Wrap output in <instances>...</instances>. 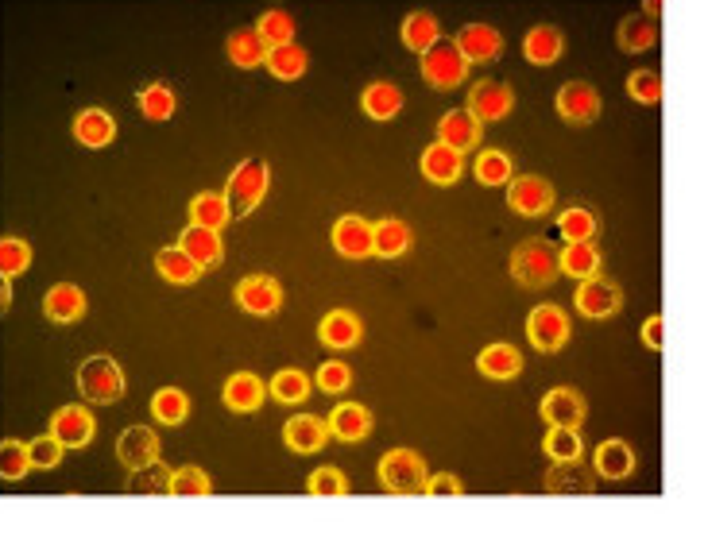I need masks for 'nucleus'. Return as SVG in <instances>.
<instances>
[{
	"instance_id": "21",
	"label": "nucleus",
	"mask_w": 708,
	"mask_h": 541,
	"mask_svg": "<svg viewBox=\"0 0 708 541\" xmlns=\"http://www.w3.org/2000/svg\"><path fill=\"white\" fill-rule=\"evenodd\" d=\"M480 120L469 113V109H453V113H445L438 120V140L449 143V147H457V151H469L480 143Z\"/></svg>"
},
{
	"instance_id": "35",
	"label": "nucleus",
	"mask_w": 708,
	"mask_h": 541,
	"mask_svg": "<svg viewBox=\"0 0 708 541\" xmlns=\"http://www.w3.org/2000/svg\"><path fill=\"white\" fill-rule=\"evenodd\" d=\"M434 39H442V24H438V16H434V12L418 8V12H411V16L403 20V43H407L411 51L422 55Z\"/></svg>"
},
{
	"instance_id": "13",
	"label": "nucleus",
	"mask_w": 708,
	"mask_h": 541,
	"mask_svg": "<svg viewBox=\"0 0 708 541\" xmlns=\"http://www.w3.org/2000/svg\"><path fill=\"white\" fill-rule=\"evenodd\" d=\"M51 437L59 441L62 449H82L93 437V414L86 406H62L59 414L51 418Z\"/></svg>"
},
{
	"instance_id": "15",
	"label": "nucleus",
	"mask_w": 708,
	"mask_h": 541,
	"mask_svg": "<svg viewBox=\"0 0 708 541\" xmlns=\"http://www.w3.org/2000/svg\"><path fill=\"white\" fill-rule=\"evenodd\" d=\"M457 51L465 55V62H492V58H500L503 51V39L500 31L492 28V24H465V28L457 31Z\"/></svg>"
},
{
	"instance_id": "52",
	"label": "nucleus",
	"mask_w": 708,
	"mask_h": 541,
	"mask_svg": "<svg viewBox=\"0 0 708 541\" xmlns=\"http://www.w3.org/2000/svg\"><path fill=\"white\" fill-rule=\"evenodd\" d=\"M59 460H62V445L51 437V433H43V437L28 441V464L31 468H55Z\"/></svg>"
},
{
	"instance_id": "46",
	"label": "nucleus",
	"mask_w": 708,
	"mask_h": 541,
	"mask_svg": "<svg viewBox=\"0 0 708 541\" xmlns=\"http://www.w3.org/2000/svg\"><path fill=\"white\" fill-rule=\"evenodd\" d=\"M662 74H654V70H635V74H627V97H635L639 105H658L662 101Z\"/></svg>"
},
{
	"instance_id": "54",
	"label": "nucleus",
	"mask_w": 708,
	"mask_h": 541,
	"mask_svg": "<svg viewBox=\"0 0 708 541\" xmlns=\"http://www.w3.org/2000/svg\"><path fill=\"white\" fill-rule=\"evenodd\" d=\"M426 495H461V480L457 476H449V472H442V476H426V487H422Z\"/></svg>"
},
{
	"instance_id": "41",
	"label": "nucleus",
	"mask_w": 708,
	"mask_h": 541,
	"mask_svg": "<svg viewBox=\"0 0 708 541\" xmlns=\"http://www.w3.org/2000/svg\"><path fill=\"white\" fill-rule=\"evenodd\" d=\"M472 174H476L480 186H503V182H511V159H507L503 151H496V147H492V151H480Z\"/></svg>"
},
{
	"instance_id": "25",
	"label": "nucleus",
	"mask_w": 708,
	"mask_h": 541,
	"mask_svg": "<svg viewBox=\"0 0 708 541\" xmlns=\"http://www.w3.org/2000/svg\"><path fill=\"white\" fill-rule=\"evenodd\" d=\"M43 310H47L51 321H59V325L82 321V314H86V294H82L74 283H59V286H51V290H47Z\"/></svg>"
},
{
	"instance_id": "47",
	"label": "nucleus",
	"mask_w": 708,
	"mask_h": 541,
	"mask_svg": "<svg viewBox=\"0 0 708 541\" xmlns=\"http://www.w3.org/2000/svg\"><path fill=\"white\" fill-rule=\"evenodd\" d=\"M546 453H550V460H573V456H581V433L573 426H550Z\"/></svg>"
},
{
	"instance_id": "32",
	"label": "nucleus",
	"mask_w": 708,
	"mask_h": 541,
	"mask_svg": "<svg viewBox=\"0 0 708 541\" xmlns=\"http://www.w3.org/2000/svg\"><path fill=\"white\" fill-rule=\"evenodd\" d=\"M411 248V228L403 225V221H395V217H387V221H376L372 225V252L384 259H395L403 256Z\"/></svg>"
},
{
	"instance_id": "11",
	"label": "nucleus",
	"mask_w": 708,
	"mask_h": 541,
	"mask_svg": "<svg viewBox=\"0 0 708 541\" xmlns=\"http://www.w3.org/2000/svg\"><path fill=\"white\" fill-rule=\"evenodd\" d=\"M558 113L569 124H592L600 116V93L589 82H565L558 89Z\"/></svg>"
},
{
	"instance_id": "23",
	"label": "nucleus",
	"mask_w": 708,
	"mask_h": 541,
	"mask_svg": "<svg viewBox=\"0 0 708 541\" xmlns=\"http://www.w3.org/2000/svg\"><path fill=\"white\" fill-rule=\"evenodd\" d=\"M283 441H287V449H295V453H318L325 441H329V426H325L322 418L298 414V418H291V422L283 426Z\"/></svg>"
},
{
	"instance_id": "44",
	"label": "nucleus",
	"mask_w": 708,
	"mask_h": 541,
	"mask_svg": "<svg viewBox=\"0 0 708 541\" xmlns=\"http://www.w3.org/2000/svg\"><path fill=\"white\" fill-rule=\"evenodd\" d=\"M271 395L279 402H287V406H295V402H306V395H310V379L302 375L298 368H287L279 371L275 379H271Z\"/></svg>"
},
{
	"instance_id": "55",
	"label": "nucleus",
	"mask_w": 708,
	"mask_h": 541,
	"mask_svg": "<svg viewBox=\"0 0 708 541\" xmlns=\"http://www.w3.org/2000/svg\"><path fill=\"white\" fill-rule=\"evenodd\" d=\"M643 341H647V348H662V317L654 314V317H647V325H643Z\"/></svg>"
},
{
	"instance_id": "10",
	"label": "nucleus",
	"mask_w": 708,
	"mask_h": 541,
	"mask_svg": "<svg viewBox=\"0 0 708 541\" xmlns=\"http://www.w3.org/2000/svg\"><path fill=\"white\" fill-rule=\"evenodd\" d=\"M236 302H240V310H248V314L267 317L279 310L283 286L275 283L271 275H248V279H240V286H236Z\"/></svg>"
},
{
	"instance_id": "19",
	"label": "nucleus",
	"mask_w": 708,
	"mask_h": 541,
	"mask_svg": "<svg viewBox=\"0 0 708 541\" xmlns=\"http://www.w3.org/2000/svg\"><path fill=\"white\" fill-rule=\"evenodd\" d=\"M538 414L550 422V426H581L585 422V399L577 395V391H569V387H558V391H550L542 406H538Z\"/></svg>"
},
{
	"instance_id": "43",
	"label": "nucleus",
	"mask_w": 708,
	"mask_h": 541,
	"mask_svg": "<svg viewBox=\"0 0 708 541\" xmlns=\"http://www.w3.org/2000/svg\"><path fill=\"white\" fill-rule=\"evenodd\" d=\"M256 31L264 35V43H291L295 39V16L291 12H283V8H267L264 16H260V24Z\"/></svg>"
},
{
	"instance_id": "45",
	"label": "nucleus",
	"mask_w": 708,
	"mask_h": 541,
	"mask_svg": "<svg viewBox=\"0 0 708 541\" xmlns=\"http://www.w3.org/2000/svg\"><path fill=\"white\" fill-rule=\"evenodd\" d=\"M28 445L4 437L0 441V480H24L28 476Z\"/></svg>"
},
{
	"instance_id": "33",
	"label": "nucleus",
	"mask_w": 708,
	"mask_h": 541,
	"mask_svg": "<svg viewBox=\"0 0 708 541\" xmlns=\"http://www.w3.org/2000/svg\"><path fill=\"white\" fill-rule=\"evenodd\" d=\"M360 105H364V113L372 116V120H391V116H399V109H403V89L395 86V82H372V86L364 89Z\"/></svg>"
},
{
	"instance_id": "26",
	"label": "nucleus",
	"mask_w": 708,
	"mask_h": 541,
	"mask_svg": "<svg viewBox=\"0 0 708 541\" xmlns=\"http://www.w3.org/2000/svg\"><path fill=\"white\" fill-rule=\"evenodd\" d=\"M329 433L341 437V441H364L368 429H372V414L360 406V402H341L333 414H329Z\"/></svg>"
},
{
	"instance_id": "38",
	"label": "nucleus",
	"mask_w": 708,
	"mask_h": 541,
	"mask_svg": "<svg viewBox=\"0 0 708 541\" xmlns=\"http://www.w3.org/2000/svg\"><path fill=\"white\" fill-rule=\"evenodd\" d=\"M229 221V201L225 194H198L190 201V225H202V228H221Z\"/></svg>"
},
{
	"instance_id": "6",
	"label": "nucleus",
	"mask_w": 708,
	"mask_h": 541,
	"mask_svg": "<svg viewBox=\"0 0 708 541\" xmlns=\"http://www.w3.org/2000/svg\"><path fill=\"white\" fill-rule=\"evenodd\" d=\"M527 341L538 348V352H558L561 344L569 341V321L561 314L558 306H534L531 317H527Z\"/></svg>"
},
{
	"instance_id": "34",
	"label": "nucleus",
	"mask_w": 708,
	"mask_h": 541,
	"mask_svg": "<svg viewBox=\"0 0 708 541\" xmlns=\"http://www.w3.org/2000/svg\"><path fill=\"white\" fill-rule=\"evenodd\" d=\"M155 271H159L167 283H178V286H190L198 275H202V267L186 256L182 248H159V256H155Z\"/></svg>"
},
{
	"instance_id": "39",
	"label": "nucleus",
	"mask_w": 708,
	"mask_h": 541,
	"mask_svg": "<svg viewBox=\"0 0 708 541\" xmlns=\"http://www.w3.org/2000/svg\"><path fill=\"white\" fill-rule=\"evenodd\" d=\"M128 491L132 495H167L171 491V468L159 464V456H155L151 464L136 468V476L128 480Z\"/></svg>"
},
{
	"instance_id": "22",
	"label": "nucleus",
	"mask_w": 708,
	"mask_h": 541,
	"mask_svg": "<svg viewBox=\"0 0 708 541\" xmlns=\"http://www.w3.org/2000/svg\"><path fill=\"white\" fill-rule=\"evenodd\" d=\"M178 248H182V252H186L190 259H194L202 271L221 263V236H217V228H202V225L182 228V240H178Z\"/></svg>"
},
{
	"instance_id": "37",
	"label": "nucleus",
	"mask_w": 708,
	"mask_h": 541,
	"mask_svg": "<svg viewBox=\"0 0 708 541\" xmlns=\"http://www.w3.org/2000/svg\"><path fill=\"white\" fill-rule=\"evenodd\" d=\"M658 43V24L654 16H627L620 24V47L623 51H650Z\"/></svg>"
},
{
	"instance_id": "7",
	"label": "nucleus",
	"mask_w": 708,
	"mask_h": 541,
	"mask_svg": "<svg viewBox=\"0 0 708 541\" xmlns=\"http://www.w3.org/2000/svg\"><path fill=\"white\" fill-rule=\"evenodd\" d=\"M507 205L515 213H523V217H542V213L554 209V186L546 178H538V174H523V178L511 182Z\"/></svg>"
},
{
	"instance_id": "24",
	"label": "nucleus",
	"mask_w": 708,
	"mask_h": 541,
	"mask_svg": "<svg viewBox=\"0 0 708 541\" xmlns=\"http://www.w3.org/2000/svg\"><path fill=\"white\" fill-rule=\"evenodd\" d=\"M264 62L279 82H298V78L306 74V66H310V55H306L295 39H291V43H271V47H267V55H264Z\"/></svg>"
},
{
	"instance_id": "42",
	"label": "nucleus",
	"mask_w": 708,
	"mask_h": 541,
	"mask_svg": "<svg viewBox=\"0 0 708 541\" xmlns=\"http://www.w3.org/2000/svg\"><path fill=\"white\" fill-rule=\"evenodd\" d=\"M31 267V248L16 236L0 240V279H16Z\"/></svg>"
},
{
	"instance_id": "3",
	"label": "nucleus",
	"mask_w": 708,
	"mask_h": 541,
	"mask_svg": "<svg viewBox=\"0 0 708 541\" xmlns=\"http://www.w3.org/2000/svg\"><path fill=\"white\" fill-rule=\"evenodd\" d=\"M422 74H426V82L434 89H453L465 82L469 62L457 51L453 39H434V43L422 51Z\"/></svg>"
},
{
	"instance_id": "30",
	"label": "nucleus",
	"mask_w": 708,
	"mask_h": 541,
	"mask_svg": "<svg viewBox=\"0 0 708 541\" xmlns=\"http://www.w3.org/2000/svg\"><path fill=\"white\" fill-rule=\"evenodd\" d=\"M476 368H480V375H488V379H511V375L523 371V356H519L515 344H488L480 352Z\"/></svg>"
},
{
	"instance_id": "20",
	"label": "nucleus",
	"mask_w": 708,
	"mask_h": 541,
	"mask_svg": "<svg viewBox=\"0 0 708 541\" xmlns=\"http://www.w3.org/2000/svg\"><path fill=\"white\" fill-rule=\"evenodd\" d=\"M221 402L236 410V414H252V410H260V402H264V383L252 375V371H236L229 375V383H225V391H221Z\"/></svg>"
},
{
	"instance_id": "27",
	"label": "nucleus",
	"mask_w": 708,
	"mask_h": 541,
	"mask_svg": "<svg viewBox=\"0 0 708 541\" xmlns=\"http://www.w3.org/2000/svg\"><path fill=\"white\" fill-rule=\"evenodd\" d=\"M318 337L322 344L329 348H353L360 337H364V325H360V317L349 314V310H333V314H325V321L318 325Z\"/></svg>"
},
{
	"instance_id": "17",
	"label": "nucleus",
	"mask_w": 708,
	"mask_h": 541,
	"mask_svg": "<svg viewBox=\"0 0 708 541\" xmlns=\"http://www.w3.org/2000/svg\"><path fill=\"white\" fill-rule=\"evenodd\" d=\"M333 248L345 259L372 256V225L364 217H341L333 225Z\"/></svg>"
},
{
	"instance_id": "1",
	"label": "nucleus",
	"mask_w": 708,
	"mask_h": 541,
	"mask_svg": "<svg viewBox=\"0 0 708 541\" xmlns=\"http://www.w3.org/2000/svg\"><path fill=\"white\" fill-rule=\"evenodd\" d=\"M558 252L550 240H523L515 252H511V279L527 290H542L558 279Z\"/></svg>"
},
{
	"instance_id": "16",
	"label": "nucleus",
	"mask_w": 708,
	"mask_h": 541,
	"mask_svg": "<svg viewBox=\"0 0 708 541\" xmlns=\"http://www.w3.org/2000/svg\"><path fill=\"white\" fill-rule=\"evenodd\" d=\"M592 472L604 476V480H627V476L635 472V453H631V445L620 441V437L596 445V453H592Z\"/></svg>"
},
{
	"instance_id": "49",
	"label": "nucleus",
	"mask_w": 708,
	"mask_h": 541,
	"mask_svg": "<svg viewBox=\"0 0 708 541\" xmlns=\"http://www.w3.org/2000/svg\"><path fill=\"white\" fill-rule=\"evenodd\" d=\"M140 113L148 116V120H171V113H175V93L155 82V86H148L140 93Z\"/></svg>"
},
{
	"instance_id": "50",
	"label": "nucleus",
	"mask_w": 708,
	"mask_h": 541,
	"mask_svg": "<svg viewBox=\"0 0 708 541\" xmlns=\"http://www.w3.org/2000/svg\"><path fill=\"white\" fill-rule=\"evenodd\" d=\"M213 484H209V476L202 468H178L171 472V491L167 495H209Z\"/></svg>"
},
{
	"instance_id": "18",
	"label": "nucleus",
	"mask_w": 708,
	"mask_h": 541,
	"mask_svg": "<svg viewBox=\"0 0 708 541\" xmlns=\"http://www.w3.org/2000/svg\"><path fill=\"white\" fill-rule=\"evenodd\" d=\"M461 151L457 147H449V143H430L426 151H422V174L430 178V182H438V186H453L457 178H461Z\"/></svg>"
},
{
	"instance_id": "56",
	"label": "nucleus",
	"mask_w": 708,
	"mask_h": 541,
	"mask_svg": "<svg viewBox=\"0 0 708 541\" xmlns=\"http://www.w3.org/2000/svg\"><path fill=\"white\" fill-rule=\"evenodd\" d=\"M643 8H647V16H658V8H662V0H643Z\"/></svg>"
},
{
	"instance_id": "48",
	"label": "nucleus",
	"mask_w": 708,
	"mask_h": 541,
	"mask_svg": "<svg viewBox=\"0 0 708 541\" xmlns=\"http://www.w3.org/2000/svg\"><path fill=\"white\" fill-rule=\"evenodd\" d=\"M558 228L565 240H592L596 236V217H592L589 209L573 205V209H565L558 217Z\"/></svg>"
},
{
	"instance_id": "31",
	"label": "nucleus",
	"mask_w": 708,
	"mask_h": 541,
	"mask_svg": "<svg viewBox=\"0 0 708 541\" xmlns=\"http://www.w3.org/2000/svg\"><path fill=\"white\" fill-rule=\"evenodd\" d=\"M561 31L550 28V24H538V28L527 31V39H523V55H527V62H534V66H550V62H558L561 58Z\"/></svg>"
},
{
	"instance_id": "51",
	"label": "nucleus",
	"mask_w": 708,
	"mask_h": 541,
	"mask_svg": "<svg viewBox=\"0 0 708 541\" xmlns=\"http://www.w3.org/2000/svg\"><path fill=\"white\" fill-rule=\"evenodd\" d=\"M314 383L322 387L325 395H341L353 383V371H349V364H341V360H325L322 368H318V375H314Z\"/></svg>"
},
{
	"instance_id": "40",
	"label": "nucleus",
	"mask_w": 708,
	"mask_h": 541,
	"mask_svg": "<svg viewBox=\"0 0 708 541\" xmlns=\"http://www.w3.org/2000/svg\"><path fill=\"white\" fill-rule=\"evenodd\" d=\"M186 410H190V399H186L178 387H163V391H155V399H151V414H155V422H163V426L186 422Z\"/></svg>"
},
{
	"instance_id": "36",
	"label": "nucleus",
	"mask_w": 708,
	"mask_h": 541,
	"mask_svg": "<svg viewBox=\"0 0 708 541\" xmlns=\"http://www.w3.org/2000/svg\"><path fill=\"white\" fill-rule=\"evenodd\" d=\"M264 55H267V43L256 28H244L229 35V58H233L236 66H244V70L264 66Z\"/></svg>"
},
{
	"instance_id": "2",
	"label": "nucleus",
	"mask_w": 708,
	"mask_h": 541,
	"mask_svg": "<svg viewBox=\"0 0 708 541\" xmlns=\"http://www.w3.org/2000/svg\"><path fill=\"white\" fill-rule=\"evenodd\" d=\"M267 186H271V171L264 159H244L225 186V201H229V217H248L260 201H264Z\"/></svg>"
},
{
	"instance_id": "29",
	"label": "nucleus",
	"mask_w": 708,
	"mask_h": 541,
	"mask_svg": "<svg viewBox=\"0 0 708 541\" xmlns=\"http://www.w3.org/2000/svg\"><path fill=\"white\" fill-rule=\"evenodd\" d=\"M600 267V252L592 240H565V252H558V271L569 279H589Z\"/></svg>"
},
{
	"instance_id": "8",
	"label": "nucleus",
	"mask_w": 708,
	"mask_h": 541,
	"mask_svg": "<svg viewBox=\"0 0 708 541\" xmlns=\"http://www.w3.org/2000/svg\"><path fill=\"white\" fill-rule=\"evenodd\" d=\"M515 109V93L511 86H503L496 78H484L469 89V113L484 124V120H503Z\"/></svg>"
},
{
	"instance_id": "14",
	"label": "nucleus",
	"mask_w": 708,
	"mask_h": 541,
	"mask_svg": "<svg viewBox=\"0 0 708 541\" xmlns=\"http://www.w3.org/2000/svg\"><path fill=\"white\" fill-rule=\"evenodd\" d=\"M117 456H120V464H124L128 472H136V468L151 464V460L159 456V437H155V429L128 426L117 437Z\"/></svg>"
},
{
	"instance_id": "53",
	"label": "nucleus",
	"mask_w": 708,
	"mask_h": 541,
	"mask_svg": "<svg viewBox=\"0 0 708 541\" xmlns=\"http://www.w3.org/2000/svg\"><path fill=\"white\" fill-rule=\"evenodd\" d=\"M349 484H345V472L341 468H318L310 476V495H345Z\"/></svg>"
},
{
	"instance_id": "12",
	"label": "nucleus",
	"mask_w": 708,
	"mask_h": 541,
	"mask_svg": "<svg viewBox=\"0 0 708 541\" xmlns=\"http://www.w3.org/2000/svg\"><path fill=\"white\" fill-rule=\"evenodd\" d=\"M592 487H596V472L581 464V456L554 460V468L546 472V491L550 495H589Z\"/></svg>"
},
{
	"instance_id": "28",
	"label": "nucleus",
	"mask_w": 708,
	"mask_h": 541,
	"mask_svg": "<svg viewBox=\"0 0 708 541\" xmlns=\"http://www.w3.org/2000/svg\"><path fill=\"white\" fill-rule=\"evenodd\" d=\"M74 136L82 147H109L117 136V120L105 113V109H86L74 120Z\"/></svg>"
},
{
	"instance_id": "9",
	"label": "nucleus",
	"mask_w": 708,
	"mask_h": 541,
	"mask_svg": "<svg viewBox=\"0 0 708 541\" xmlns=\"http://www.w3.org/2000/svg\"><path fill=\"white\" fill-rule=\"evenodd\" d=\"M623 306V294L616 283H608V279H600V275H589L581 290H577V310L592 321H604V317H612L616 310Z\"/></svg>"
},
{
	"instance_id": "4",
	"label": "nucleus",
	"mask_w": 708,
	"mask_h": 541,
	"mask_svg": "<svg viewBox=\"0 0 708 541\" xmlns=\"http://www.w3.org/2000/svg\"><path fill=\"white\" fill-rule=\"evenodd\" d=\"M426 460L411 449H395L380 460V484L391 495H418L426 487Z\"/></svg>"
},
{
	"instance_id": "5",
	"label": "nucleus",
	"mask_w": 708,
	"mask_h": 541,
	"mask_svg": "<svg viewBox=\"0 0 708 541\" xmlns=\"http://www.w3.org/2000/svg\"><path fill=\"white\" fill-rule=\"evenodd\" d=\"M78 391L89 402H117L124 395V371L109 356H89L78 368Z\"/></svg>"
}]
</instances>
